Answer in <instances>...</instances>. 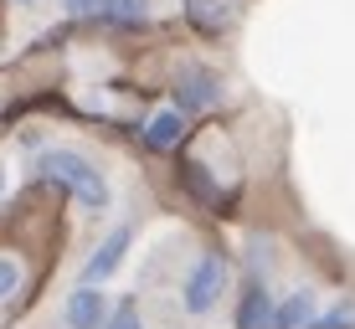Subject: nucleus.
I'll return each mask as SVG.
<instances>
[{
    "label": "nucleus",
    "instance_id": "nucleus-1",
    "mask_svg": "<svg viewBox=\"0 0 355 329\" xmlns=\"http://www.w3.org/2000/svg\"><path fill=\"white\" fill-rule=\"evenodd\" d=\"M36 175L52 180V186H62L83 211H103L108 206V180L98 175V165H88L72 150H46L42 160H36Z\"/></svg>",
    "mask_w": 355,
    "mask_h": 329
},
{
    "label": "nucleus",
    "instance_id": "nucleus-2",
    "mask_svg": "<svg viewBox=\"0 0 355 329\" xmlns=\"http://www.w3.org/2000/svg\"><path fill=\"white\" fill-rule=\"evenodd\" d=\"M222 288H227V263H222V252H201V258L191 263V273H186L180 303H186L191 319H206V314L216 309V299H222Z\"/></svg>",
    "mask_w": 355,
    "mask_h": 329
},
{
    "label": "nucleus",
    "instance_id": "nucleus-3",
    "mask_svg": "<svg viewBox=\"0 0 355 329\" xmlns=\"http://www.w3.org/2000/svg\"><path fill=\"white\" fill-rule=\"evenodd\" d=\"M175 98H180V108H191V114H206V108L222 103V78L206 72V67H186L180 82H175Z\"/></svg>",
    "mask_w": 355,
    "mask_h": 329
},
{
    "label": "nucleus",
    "instance_id": "nucleus-4",
    "mask_svg": "<svg viewBox=\"0 0 355 329\" xmlns=\"http://www.w3.org/2000/svg\"><path fill=\"white\" fill-rule=\"evenodd\" d=\"M62 314H67V329H103L108 303H103V294H98L93 283H83V288H72V294H67Z\"/></svg>",
    "mask_w": 355,
    "mask_h": 329
},
{
    "label": "nucleus",
    "instance_id": "nucleus-5",
    "mask_svg": "<svg viewBox=\"0 0 355 329\" xmlns=\"http://www.w3.org/2000/svg\"><path fill=\"white\" fill-rule=\"evenodd\" d=\"M129 237H134V231H129V226H119V231H108V237H103V247H98V252H93V258H88V263H83V283H103V278H108V273H114V267H119V263H124V252H129Z\"/></svg>",
    "mask_w": 355,
    "mask_h": 329
},
{
    "label": "nucleus",
    "instance_id": "nucleus-6",
    "mask_svg": "<svg viewBox=\"0 0 355 329\" xmlns=\"http://www.w3.org/2000/svg\"><path fill=\"white\" fill-rule=\"evenodd\" d=\"M273 314L278 303L263 283H248L242 288V303H237V329H273Z\"/></svg>",
    "mask_w": 355,
    "mask_h": 329
},
{
    "label": "nucleus",
    "instance_id": "nucleus-7",
    "mask_svg": "<svg viewBox=\"0 0 355 329\" xmlns=\"http://www.w3.org/2000/svg\"><path fill=\"white\" fill-rule=\"evenodd\" d=\"M180 134H186V118H180L175 108H160V114H150V118H144V150L170 154V150L180 144Z\"/></svg>",
    "mask_w": 355,
    "mask_h": 329
},
{
    "label": "nucleus",
    "instance_id": "nucleus-8",
    "mask_svg": "<svg viewBox=\"0 0 355 329\" xmlns=\"http://www.w3.org/2000/svg\"><path fill=\"white\" fill-rule=\"evenodd\" d=\"M186 16H191L196 31L216 36V31L232 26V16H237V0H186Z\"/></svg>",
    "mask_w": 355,
    "mask_h": 329
},
{
    "label": "nucleus",
    "instance_id": "nucleus-9",
    "mask_svg": "<svg viewBox=\"0 0 355 329\" xmlns=\"http://www.w3.org/2000/svg\"><path fill=\"white\" fill-rule=\"evenodd\" d=\"M314 324V288H293V294L278 303L273 329H309Z\"/></svg>",
    "mask_w": 355,
    "mask_h": 329
},
{
    "label": "nucleus",
    "instance_id": "nucleus-10",
    "mask_svg": "<svg viewBox=\"0 0 355 329\" xmlns=\"http://www.w3.org/2000/svg\"><path fill=\"white\" fill-rule=\"evenodd\" d=\"M98 10H103L108 21H119V26H134V21L150 16V0H103Z\"/></svg>",
    "mask_w": 355,
    "mask_h": 329
},
{
    "label": "nucleus",
    "instance_id": "nucleus-11",
    "mask_svg": "<svg viewBox=\"0 0 355 329\" xmlns=\"http://www.w3.org/2000/svg\"><path fill=\"white\" fill-rule=\"evenodd\" d=\"M309 329H355V299L335 303L329 314H314V324H309Z\"/></svg>",
    "mask_w": 355,
    "mask_h": 329
},
{
    "label": "nucleus",
    "instance_id": "nucleus-12",
    "mask_svg": "<svg viewBox=\"0 0 355 329\" xmlns=\"http://www.w3.org/2000/svg\"><path fill=\"white\" fill-rule=\"evenodd\" d=\"M186 180H191V190H196V196H206L211 206H222V190H216V180L206 175V165H201V160H196V165L186 170Z\"/></svg>",
    "mask_w": 355,
    "mask_h": 329
},
{
    "label": "nucleus",
    "instance_id": "nucleus-13",
    "mask_svg": "<svg viewBox=\"0 0 355 329\" xmlns=\"http://www.w3.org/2000/svg\"><path fill=\"white\" fill-rule=\"evenodd\" d=\"M16 288H21V263L16 258H0V303L16 294Z\"/></svg>",
    "mask_w": 355,
    "mask_h": 329
},
{
    "label": "nucleus",
    "instance_id": "nucleus-14",
    "mask_svg": "<svg viewBox=\"0 0 355 329\" xmlns=\"http://www.w3.org/2000/svg\"><path fill=\"white\" fill-rule=\"evenodd\" d=\"M108 329H144V324H139V314H134V303H119V314L108 319Z\"/></svg>",
    "mask_w": 355,
    "mask_h": 329
},
{
    "label": "nucleus",
    "instance_id": "nucleus-15",
    "mask_svg": "<svg viewBox=\"0 0 355 329\" xmlns=\"http://www.w3.org/2000/svg\"><path fill=\"white\" fill-rule=\"evenodd\" d=\"M62 6H67V16H93L103 0H62Z\"/></svg>",
    "mask_w": 355,
    "mask_h": 329
},
{
    "label": "nucleus",
    "instance_id": "nucleus-16",
    "mask_svg": "<svg viewBox=\"0 0 355 329\" xmlns=\"http://www.w3.org/2000/svg\"><path fill=\"white\" fill-rule=\"evenodd\" d=\"M0 190H6V170H0Z\"/></svg>",
    "mask_w": 355,
    "mask_h": 329
},
{
    "label": "nucleus",
    "instance_id": "nucleus-17",
    "mask_svg": "<svg viewBox=\"0 0 355 329\" xmlns=\"http://www.w3.org/2000/svg\"><path fill=\"white\" fill-rule=\"evenodd\" d=\"M21 6H31V0H21Z\"/></svg>",
    "mask_w": 355,
    "mask_h": 329
}]
</instances>
